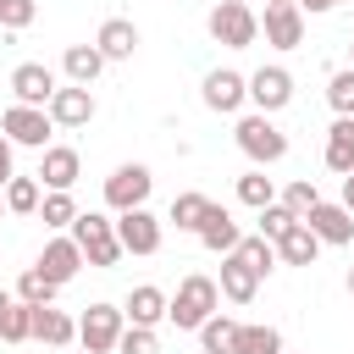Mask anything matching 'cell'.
I'll list each match as a JSON object with an SVG mask.
<instances>
[{"mask_svg": "<svg viewBox=\"0 0 354 354\" xmlns=\"http://www.w3.org/2000/svg\"><path fill=\"white\" fill-rule=\"evenodd\" d=\"M216 304H221V288H216V277H183L177 282V293H171V304H166V321L177 326V332H199L210 315H216Z\"/></svg>", "mask_w": 354, "mask_h": 354, "instance_id": "6da1fadb", "label": "cell"}, {"mask_svg": "<svg viewBox=\"0 0 354 354\" xmlns=\"http://www.w3.org/2000/svg\"><path fill=\"white\" fill-rule=\"evenodd\" d=\"M72 238H77L83 260H88V266H100V271H111V266L127 254V249H122V238H116V221H111V216H100V210H77Z\"/></svg>", "mask_w": 354, "mask_h": 354, "instance_id": "7a4b0ae2", "label": "cell"}, {"mask_svg": "<svg viewBox=\"0 0 354 354\" xmlns=\"http://www.w3.org/2000/svg\"><path fill=\"white\" fill-rule=\"evenodd\" d=\"M232 138H238V149H243L254 166H277V160L288 155V133H282V127H277L266 111H249V116H238Z\"/></svg>", "mask_w": 354, "mask_h": 354, "instance_id": "3957f363", "label": "cell"}, {"mask_svg": "<svg viewBox=\"0 0 354 354\" xmlns=\"http://www.w3.org/2000/svg\"><path fill=\"white\" fill-rule=\"evenodd\" d=\"M210 39L227 50H249L260 39V11L249 0H216L210 6Z\"/></svg>", "mask_w": 354, "mask_h": 354, "instance_id": "277c9868", "label": "cell"}, {"mask_svg": "<svg viewBox=\"0 0 354 354\" xmlns=\"http://www.w3.org/2000/svg\"><path fill=\"white\" fill-rule=\"evenodd\" d=\"M122 332H127V310H116V304H88L77 315V343L88 354H116Z\"/></svg>", "mask_w": 354, "mask_h": 354, "instance_id": "5b68a950", "label": "cell"}, {"mask_svg": "<svg viewBox=\"0 0 354 354\" xmlns=\"http://www.w3.org/2000/svg\"><path fill=\"white\" fill-rule=\"evenodd\" d=\"M0 133H6L11 144H22V149H50L55 122H50V111H44V105H6Z\"/></svg>", "mask_w": 354, "mask_h": 354, "instance_id": "8992f818", "label": "cell"}, {"mask_svg": "<svg viewBox=\"0 0 354 354\" xmlns=\"http://www.w3.org/2000/svg\"><path fill=\"white\" fill-rule=\"evenodd\" d=\"M149 188H155L149 166L127 160V166H116V171L105 177V205H111V210H138V205H149Z\"/></svg>", "mask_w": 354, "mask_h": 354, "instance_id": "52a82bcc", "label": "cell"}, {"mask_svg": "<svg viewBox=\"0 0 354 354\" xmlns=\"http://www.w3.org/2000/svg\"><path fill=\"white\" fill-rule=\"evenodd\" d=\"M116 238L127 254H160V216H149V205L116 210Z\"/></svg>", "mask_w": 354, "mask_h": 354, "instance_id": "ba28073f", "label": "cell"}, {"mask_svg": "<svg viewBox=\"0 0 354 354\" xmlns=\"http://www.w3.org/2000/svg\"><path fill=\"white\" fill-rule=\"evenodd\" d=\"M260 33H266L271 50H299V44H304V11H299L293 0H277V6H266Z\"/></svg>", "mask_w": 354, "mask_h": 354, "instance_id": "9c48e42d", "label": "cell"}, {"mask_svg": "<svg viewBox=\"0 0 354 354\" xmlns=\"http://www.w3.org/2000/svg\"><path fill=\"white\" fill-rule=\"evenodd\" d=\"M288 100H293V77H288V66H260V72H249V105H254V111L277 116Z\"/></svg>", "mask_w": 354, "mask_h": 354, "instance_id": "30bf717a", "label": "cell"}, {"mask_svg": "<svg viewBox=\"0 0 354 354\" xmlns=\"http://www.w3.org/2000/svg\"><path fill=\"white\" fill-rule=\"evenodd\" d=\"M243 100H249V77H243V72H232V66H216V72H205V105H210V111L232 116Z\"/></svg>", "mask_w": 354, "mask_h": 354, "instance_id": "8fae6325", "label": "cell"}, {"mask_svg": "<svg viewBox=\"0 0 354 354\" xmlns=\"http://www.w3.org/2000/svg\"><path fill=\"white\" fill-rule=\"evenodd\" d=\"M44 111H50V122H55V127H88V122H94V94H88L83 83H66V88H55V94H50V105H44Z\"/></svg>", "mask_w": 354, "mask_h": 354, "instance_id": "7c38bea8", "label": "cell"}, {"mask_svg": "<svg viewBox=\"0 0 354 354\" xmlns=\"http://www.w3.org/2000/svg\"><path fill=\"white\" fill-rule=\"evenodd\" d=\"M55 88H61V83H55V72H50L44 61H22V66L11 72V94H17V105H50Z\"/></svg>", "mask_w": 354, "mask_h": 354, "instance_id": "4fadbf2b", "label": "cell"}, {"mask_svg": "<svg viewBox=\"0 0 354 354\" xmlns=\"http://www.w3.org/2000/svg\"><path fill=\"white\" fill-rule=\"evenodd\" d=\"M304 221H310V232H315L321 243H337V249H343V243H354V210H348L343 199H337V205H326V199H321Z\"/></svg>", "mask_w": 354, "mask_h": 354, "instance_id": "5bb4252c", "label": "cell"}, {"mask_svg": "<svg viewBox=\"0 0 354 354\" xmlns=\"http://www.w3.org/2000/svg\"><path fill=\"white\" fill-rule=\"evenodd\" d=\"M194 238H199V243H205L210 254H232V249L243 243V232H238V221H232V210H227V205H210Z\"/></svg>", "mask_w": 354, "mask_h": 354, "instance_id": "9a60e30c", "label": "cell"}, {"mask_svg": "<svg viewBox=\"0 0 354 354\" xmlns=\"http://www.w3.org/2000/svg\"><path fill=\"white\" fill-rule=\"evenodd\" d=\"M83 266H88V260H83L77 238H50V243H44V254H39V271H44L50 282H61V288H66Z\"/></svg>", "mask_w": 354, "mask_h": 354, "instance_id": "2e32d148", "label": "cell"}, {"mask_svg": "<svg viewBox=\"0 0 354 354\" xmlns=\"http://www.w3.org/2000/svg\"><path fill=\"white\" fill-rule=\"evenodd\" d=\"M216 288H221V299L249 304V299L260 293V271H254V266H249V260L232 249V254H221V282H216Z\"/></svg>", "mask_w": 354, "mask_h": 354, "instance_id": "e0dca14e", "label": "cell"}, {"mask_svg": "<svg viewBox=\"0 0 354 354\" xmlns=\"http://www.w3.org/2000/svg\"><path fill=\"white\" fill-rule=\"evenodd\" d=\"M77 171H83V160H77L72 144H50V149H39V183H44V188H72Z\"/></svg>", "mask_w": 354, "mask_h": 354, "instance_id": "ac0fdd59", "label": "cell"}, {"mask_svg": "<svg viewBox=\"0 0 354 354\" xmlns=\"http://www.w3.org/2000/svg\"><path fill=\"white\" fill-rule=\"evenodd\" d=\"M33 337L50 343V348H72L77 343V321L55 304H33Z\"/></svg>", "mask_w": 354, "mask_h": 354, "instance_id": "d6986e66", "label": "cell"}, {"mask_svg": "<svg viewBox=\"0 0 354 354\" xmlns=\"http://www.w3.org/2000/svg\"><path fill=\"white\" fill-rule=\"evenodd\" d=\"M94 44H100L105 61H133V50H138V28H133L127 17H105L100 33H94Z\"/></svg>", "mask_w": 354, "mask_h": 354, "instance_id": "ffe728a7", "label": "cell"}, {"mask_svg": "<svg viewBox=\"0 0 354 354\" xmlns=\"http://www.w3.org/2000/svg\"><path fill=\"white\" fill-rule=\"evenodd\" d=\"M277 260H282V266H315V260H321V238L310 232V221H293V227L277 238Z\"/></svg>", "mask_w": 354, "mask_h": 354, "instance_id": "44dd1931", "label": "cell"}, {"mask_svg": "<svg viewBox=\"0 0 354 354\" xmlns=\"http://www.w3.org/2000/svg\"><path fill=\"white\" fill-rule=\"evenodd\" d=\"M166 304H171V299H166L155 282H138V288L127 293V304H122V310H127V321H133V326H160V321H166Z\"/></svg>", "mask_w": 354, "mask_h": 354, "instance_id": "7402d4cb", "label": "cell"}, {"mask_svg": "<svg viewBox=\"0 0 354 354\" xmlns=\"http://www.w3.org/2000/svg\"><path fill=\"white\" fill-rule=\"evenodd\" d=\"M61 72H66V83H94L100 72H105V55H100V44H66V55H61Z\"/></svg>", "mask_w": 354, "mask_h": 354, "instance_id": "603a6c76", "label": "cell"}, {"mask_svg": "<svg viewBox=\"0 0 354 354\" xmlns=\"http://www.w3.org/2000/svg\"><path fill=\"white\" fill-rule=\"evenodd\" d=\"M326 166H332L337 177L354 171V116H337V122L326 127Z\"/></svg>", "mask_w": 354, "mask_h": 354, "instance_id": "cb8c5ba5", "label": "cell"}, {"mask_svg": "<svg viewBox=\"0 0 354 354\" xmlns=\"http://www.w3.org/2000/svg\"><path fill=\"white\" fill-rule=\"evenodd\" d=\"M39 205H44V183L39 177H11L6 183V210L11 216H39Z\"/></svg>", "mask_w": 354, "mask_h": 354, "instance_id": "d4e9b609", "label": "cell"}, {"mask_svg": "<svg viewBox=\"0 0 354 354\" xmlns=\"http://www.w3.org/2000/svg\"><path fill=\"white\" fill-rule=\"evenodd\" d=\"M39 221H44L50 232H61V227H72V221H77V205H72V188H50V194H44V205H39Z\"/></svg>", "mask_w": 354, "mask_h": 354, "instance_id": "484cf974", "label": "cell"}, {"mask_svg": "<svg viewBox=\"0 0 354 354\" xmlns=\"http://www.w3.org/2000/svg\"><path fill=\"white\" fill-rule=\"evenodd\" d=\"M199 343H205V354H232V343H238V321L216 310V315L199 326Z\"/></svg>", "mask_w": 354, "mask_h": 354, "instance_id": "4316f807", "label": "cell"}, {"mask_svg": "<svg viewBox=\"0 0 354 354\" xmlns=\"http://www.w3.org/2000/svg\"><path fill=\"white\" fill-rule=\"evenodd\" d=\"M0 337H6V343H28V337H33V304H28V299H11V304L0 310Z\"/></svg>", "mask_w": 354, "mask_h": 354, "instance_id": "83f0119b", "label": "cell"}, {"mask_svg": "<svg viewBox=\"0 0 354 354\" xmlns=\"http://www.w3.org/2000/svg\"><path fill=\"white\" fill-rule=\"evenodd\" d=\"M205 210H210V199L188 188V194H177V199H171V216H166V221H177V232H199Z\"/></svg>", "mask_w": 354, "mask_h": 354, "instance_id": "f1b7e54d", "label": "cell"}, {"mask_svg": "<svg viewBox=\"0 0 354 354\" xmlns=\"http://www.w3.org/2000/svg\"><path fill=\"white\" fill-rule=\"evenodd\" d=\"M232 354H282V332L277 326H238Z\"/></svg>", "mask_w": 354, "mask_h": 354, "instance_id": "f546056e", "label": "cell"}, {"mask_svg": "<svg viewBox=\"0 0 354 354\" xmlns=\"http://www.w3.org/2000/svg\"><path fill=\"white\" fill-rule=\"evenodd\" d=\"M238 199H243L249 210H266V205H277V188H271V177L254 166V171H243V177H238Z\"/></svg>", "mask_w": 354, "mask_h": 354, "instance_id": "4dcf8cb0", "label": "cell"}, {"mask_svg": "<svg viewBox=\"0 0 354 354\" xmlns=\"http://www.w3.org/2000/svg\"><path fill=\"white\" fill-rule=\"evenodd\" d=\"M55 293H61V282H50L39 266H28L17 277V299H28V304H55Z\"/></svg>", "mask_w": 354, "mask_h": 354, "instance_id": "1f68e13d", "label": "cell"}, {"mask_svg": "<svg viewBox=\"0 0 354 354\" xmlns=\"http://www.w3.org/2000/svg\"><path fill=\"white\" fill-rule=\"evenodd\" d=\"M326 105L337 116H354V66H343V72L326 77Z\"/></svg>", "mask_w": 354, "mask_h": 354, "instance_id": "d6a6232c", "label": "cell"}, {"mask_svg": "<svg viewBox=\"0 0 354 354\" xmlns=\"http://www.w3.org/2000/svg\"><path fill=\"white\" fill-rule=\"evenodd\" d=\"M238 254H243V260H249V266H254L260 277H271V266H277V243H271L266 232H254V238H243V243H238Z\"/></svg>", "mask_w": 354, "mask_h": 354, "instance_id": "836d02e7", "label": "cell"}, {"mask_svg": "<svg viewBox=\"0 0 354 354\" xmlns=\"http://www.w3.org/2000/svg\"><path fill=\"white\" fill-rule=\"evenodd\" d=\"M282 205H288V210L304 221V216L321 205V194H315V183H310V177H299V183H288V188H282Z\"/></svg>", "mask_w": 354, "mask_h": 354, "instance_id": "e575fe53", "label": "cell"}, {"mask_svg": "<svg viewBox=\"0 0 354 354\" xmlns=\"http://www.w3.org/2000/svg\"><path fill=\"white\" fill-rule=\"evenodd\" d=\"M116 354H160V337H155V326H133V321H127V332H122Z\"/></svg>", "mask_w": 354, "mask_h": 354, "instance_id": "d590c367", "label": "cell"}, {"mask_svg": "<svg viewBox=\"0 0 354 354\" xmlns=\"http://www.w3.org/2000/svg\"><path fill=\"white\" fill-rule=\"evenodd\" d=\"M254 216H260V232H266L271 243H277V238H282V232H288V227L299 221V216H293V210H288L282 199H277V205H266V210H254Z\"/></svg>", "mask_w": 354, "mask_h": 354, "instance_id": "8d00e7d4", "label": "cell"}, {"mask_svg": "<svg viewBox=\"0 0 354 354\" xmlns=\"http://www.w3.org/2000/svg\"><path fill=\"white\" fill-rule=\"evenodd\" d=\"M39 17V6L33 0H6V11H0V22H6V33H22L28 22Z\"/></svg>", "mask_w": 354, "mask_h": 354, "instance_id": "74e56055", "label": "cell"}, {"mask_svg": "<svg viewBox=\"0 0 354 354\" xmlns=\"http://www.w3.org/2000/svg\"><path fill=\"white\" fill-rule=\"evenodd\" d=\"M11 149H17V144H11L6 133H0V188H6L11 177H17V171H11Z\"/></svg>", "mask_w": 354, "mask_h": 354, "instance_id": "f35d334b", "label": "cell"}, {"mask_svg": "<svg viewBox=\"0 0 354 354\" xmlns=\"http://www.w3.org/2000/svg\"><path fill=\"white\" fill-rule=\"evenodd\" d=\"M304 17H321V11H332V0H293Z\"/></svg>", "mask_w": 354, "mask_h": 354, "instance_id": "ab89813d", "label": "cell"}, {"mask_svg": "<svg viewBox=\"0 0 354 354\" xmlns=\"http://www.w3.org/2000/svg\"><path fill=\"white\" fill-rule=\"evenodd\" d=\"M343 205H348V210H354V171H348V177H343Z\"/></svg>", "mask_w": 354, "mask_h": 354, "instance_id": "60d3db41", "label": "cell"}, {"mask_svg": "<svg viewBox=\"0 0 354 354\" xmlns=\"http://www.w3.org/2000/svg\"><path fill=\"white\" fill-rule=\"evenodd\" d=\"M6 304H11V293H6V288H0V310H6Z\"/></svg>", "mask_w": 354, "mask_h": 354, "instance_id": "b9f144b4", "label": "cell"}, {"mask_svg": "<svg viewBox=\"0 0 354 354\" xmlns=\"http://www.w3.org/2000/svg\"><path fill=\"white\" fill-rule=\"evenodd\" d=\"M348 299H354V266H348Z\"/></svg>", "mask_w": 354, "mask_h": 354, "instance_id": "7bdbcfd3", "label": "cell"}, {"mask_svg": "<svg viewBox=\"0 0 354 354\" xmlns=\"http://www.w3.org/2000/svg\"><path fill=\"white\" fill-rule=\"evenodd\" d=\"M0 216H6V188H0Z\"/></svg>", "mask_w": 354, "mask_h": 354, "instance_id": "ee69618b", "label": "cell"}, {"mask_svg": "<svg viewBox=\"0 0 354 354\" xmlns=\"http://www.w3.org/2000/svg\"><path fill=\"white\" fill-rule=\"evenodd\" d=\"M348 66H354V44H348Z\"/></svg>", "mask_w": 354, "mask_h": 354, "instance_id": "f6af8a7d", "label": "cell"}, {"mask_svg": "<svg viewBox=\"0 0 354 354\" xmlns=\"http://www.w3.org/2000/svg\"><path fill=\"white\" fill-rule=\"evenodd\" d=\"M332 6H343V0H332Z\"/></svg>", "mask_w": 354, "mask_h": 354, "instance_id": "bcb514c9", "label": "cell"}, {"mask_svg": "<svg viewBox=\"0 0 354 354\" xmlns=\"http://www.w3.org/2000/svg\"><path fill=\"white\" fill-rule=\"evenodd\" d=\"M77 354H88V348H77Z\"/></svg>", "mask_w": 354, "mask_h": 354, "instance_id": "7dc6e473", "label": "cell"}, {"mask_svg": "<svg viewBox=\"0 0 354 354\" xmlns=\"http://www.w3.org/2000/svg\"><path fill=\"white\" fill-rule=\"evenodd\" d=\"M0 11H6V0H0Z\"/></svg>", "mask_w": 354, "mask_h": 354, "instance_id": "c3c4849f", "label": "cell"}, {"mask_svg": "<svg viewBox=\"0 0 354 354\" xmlns=\"http://www.w3.org/2000/svg\"><path fill=\"white\" fill-rule=\"evenodd\" d=\"M266 6H277V0H266Z\"/></svg>", "mask_w": 354, "mask_h": 354, "instance_id": "681fc988", "label": "cell"}]
</instances>
